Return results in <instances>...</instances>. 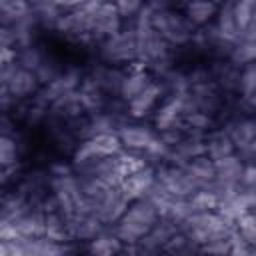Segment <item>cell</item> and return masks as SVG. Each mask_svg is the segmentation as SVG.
I'll return each mask as SVG.
<instances>
[{
    "instance_id": "7c38bea8",
    "label": "cell",
    "mask_w": 256,
    "mask_h": 256,
    "mask_svg": "<svg viewBox=\"0 0 256 256\" xmlns=\"http://www.w3.org/2000/svg\"><path fill=\"white\" fill-rule=\"evenodd\" d=\"M154 182H156V168H154L152 164H148V166H144V168H140V170L128 174V176L122 180V184H120L118 188H120L122 194L132 202V200L142 198Z\"/></svg>"
},
{
    "instance_id": "9c48e42d",
    "label": "cell",
    "mask_w": 256,
    "mask_h": 256,
    "mask_svg": "<svg viewBox=\"0 0 256 256\" xmlns=\"http://www.w3.org/2000/svg\"><path fill=\"white\" fill-rule=\"evenodd\" d=\"M128 204H130V200L122 194L120 188H110V190L106 192V196H104L98 204H94L92 214H94L104 226H112V224H116V222L122 218V214L126 212Z\"/></svg>"
},
{
    "instance_id": "4316f807",
    "label": "cell",
    "mask_w": 256,
    "mask_h": 256,
    "mask_svg": "<svg viewBox=\"0 0 256 256\" xmlns=\"http://www.w3.org/2000/svg\"><path fill=\"white\" fill-rule=\"evenodd\" d=\"M238 94L242 98H248L252 94H256V60L250 64H244L240 70V88Z\"/></svg>"
},
{
    "instance_id": "836d02e7",
    "label": "cell",
    "mask_w": 256,
    "mask_h": 256,
    "mask_svg": "<svg viewBox=\"0 0 256 256\" xmlns=\"http://www.w3.org/2000/svg\"><path fill=\"white\" fill-rule=\"evenodd\" d=\"M244 102H246V108H248L250 112H256V94H252V96L244 98Z\"/></svg>"
},
{
    "instance_id": "52a82bcc",
    "label": "cell",
    "mask_w": 256,
    "mask_h": 256,
    "mask_svg": "<svg viewBox=\"0 0 256 256\" xmlns=\"http://www.w3.org/2000/svg\"><path fill=\"white\" fill-rule=\"evenodd\" d=\"M156 168V180L174 196V198H190L198 188V184L190 178V174L184 170V166L160 162Z\"/></svg>"
},
{
    "instance_id": "d6986e66",
    "label": "cell",
    "mask_w": 256,
    "mask_h": 256,
    "mask_svg": "<svg viewBox=\"0 0 256 256\" xmlns=\"http://www.w3.org/2000/svg\"><path fill=\"white\" fill-rule=\"evenodd\" d=\"M86 250L90 254H96V256H112V254H118L124 250V242L116 236L112 226H106L96 238H92L88 242Z\"/></svg>"
},
{
    "instance_id": "5bb4252c",
    "label": "cell",
    "mask_w": 256,
    "mask_h": 256,
    "mask_svg": "<svg viewBox=\"0 0 256 256\" xmlns=\"http://www.w3.org/2000/svg\"><path fill=\"white\" fill-rule=\"evenodd\" d=\"M106 226L92 214V212H84V214H76L72 218H68V230H70V236L72 240L80 242H90L92 238H96Z\"/></svg>"
},
{
    "instance_id": "7402d4cb",
    "label": "cell",
    "mask_w": 256,
    "mask_h": 256,
    "mask_svg": "<svg viewBox=\"0 0 256 256\" xmlns=\"http://www.w3.org/2000/svg\"><path fill=\"white\" fill-rule=\"evenodd\" d=\"M18 156H20V140H18V136L2 134V138H0V162H2V168L18 164Z\"/></svg>"
},
{
    "instance_id": "d6a6232c",
    "label": "cell",
    "mask_w": 256,
    "mask_h": 256,
    "mask_svg": "<svg viewBox=\"0 0 256 256\" xmlns=\"http://www.w3.org/2000/svg\"><path fill=\"white\" fill-rule=\"evenodd\" d=\"M28 4H30L32 10H42V8L52 6V4H56V2H54V0H28Z\"/></svg>"
},
{
    "instance_id": "8fae6325",
    "label": "cell",
    "mask_w": 256,
    "mask_h": 256,
    "mask_svg": "<svg viewBox=\"0 0 256 256\" xmlns=\"http://www.w3.org/2000/svg\"><path fill=\"white\" fill-rule=\"evenodd\" d=\"M154 82V74L140 62H132L126 66V74L122 78V86H120V98L124 102L132 100L134 96H138L144 88H148Z\"/></svg>"
},
{
    "instance_id": "e0dca14e",
    "label": "cell",
    "mask_w": 256,
    "mask_h": 256,
    "mask_svg": "<svg viewBox=\"0 0 256 256\" xmlns=\"http://www.w3.org/2000/svg\"><path fill=\"white\" fill-rule=\"evenodd\" d=\"M234 152H238V150L224 126H214L210 132H206V156L208 158L220 160Z\"/></svg>"
},
{
    "instance_id": "1f68e13d",
    "label": "cell",
    "mask_w": 256,
    "mask_h": 256,
    "mask_svg": "<svg viewBox=\"0 0 256 256\" xmlns=\"http://www.w3.org/2000/svg\"><path fill=\"white\" fill-rule=\"evenodd\" d=\"M146 4L152 6L154 10H158V8H170V6H174L176 0H148Z\"/></svg>"
},
{
    "instance_id": "2e32d148",
    "label": "cell",
    "mask_w": 256,
    "mask_h": 256,
    "mask_svg": "<svg viewBox=\"0 0 256 256\" xmlns=\"http://www.w3.org/2000/svg\"><path fill=\"white\" fill-rule=\"evenodd\" d=\"M220 4L222 2H216V0H190L182 4V12L196 28H202V26H208L216 18Z\"/></svg>"
},
{
    "instance_id": "7a4b0ae2",
    "label": "cell",
    "mask_w": 256,
    "mask_h": 256,
    "mask_svg": "<svg viewBox=\"0 0 256 256\" xmlns=\"http://www.w3.org/2000/svg\"><path fill=\"white\" fill-rule=\"evenodd\" d=\"M236 228L234 222L226 220L220 212L216 210H208V212H194L190 218H186L180 224V230L192 238L198 246H204L216 238H224L228 236L232 230Z\"/></svg>"
},
{
    "instance_id": "4fadbf2b",
    "label": "cell",
    "mask_w": 256,
    "mask_h": 256,
    "mask_svg": "<svg viewBox=\"0 0 256 256\" xmlns=\"http://www.w3.org/2000/svg\"><path fill=\"white\" fill-rule=\"evenodd\" d=\"M222 126L228 130V134H230V138H232V142H234L238 152L244 150L256 138V116L238 114V116H234L232 120H228Z\"/></svg>"
},
{
    "instance_id": "ba28073f",
    "label": "cell",
    "mask_w": 256,
    "mask_h": 256,
    "mask_svg": "<svg viewBox=\"0 0 256 256\" xmlns=\"http://www.w3.org/2000/svg\"><path fill=\"white\" fill-rule=\"evenodd\" d=\"M124 26V18L120 16L116 4L112 0H102L92 16V44H102L116 32H120Z\"/></svg>"
},
{
    "instance_id": "44dd1931",
    "label": "cell",
    "mask_w": 256,
    "mask_h": 256,
    "mask_svg": "<svg viewBox=\"0 0 256 256\" xmlns=\"http://www.w3.org/2000/svg\"><path fill=\"white\" fill-rule=\"evenodd\" d=\"M46 52L38 46V44H30V46H24V48H18V56H16V62L26 68V70H32L36 74L38 66L42 64Z\"/></svg>"
},
{
    "instance_id": "30bf717a",
    "label": "cell",
    "mask_w": 256,
    "mask_h": 256,
    "mask_svg": "<svg viewBox=\"0 0 256 256\" xmlns=\"http://www.w3.org/2000/svg\"><path fill=\"white\" fill-rule=\"evenodd\" d=\"M166 96V90H164V84L154 80L148 88H144L138 96H134L132 100L126 102V110H128V116L134 118V120H140V118H146L154 108L156 104Z\"/></svg>"
},
{
    "instance_id": "f546056e",
    "label": "cell",
    "mask_w": 256,
    "mask_h": 256,
    "mask_svg": "<svg viewBox=\"0 0 256 256\" xmlns=\"http://www.w3.org/2000/svg\"><path fill=\"white\" fill-rule=\"evenodd\" d=\"M238 154L244 158V162H246V164H256V138H254V140H252L244 150H240Z\"/></svg>"
},
{
    "instance_id": "9a60e30c",
    "label": "cell",
    "mask_w": 256,
    "mask_h": 256,
    "mask_svg": "<svg viewBox=\"0 0 256 256\" xmlns=\"http://www.w3.org/2000/svg\"><path fill=\"white\" fill-rule=\"evenodd\" d=\"M214 166H216V182H220L224 186H238L242 180L246 162L238 152H234L226 158L214 160Z\"/></svg>"
},
{
    "instance_id": "f1b7e54d",
    "label": "cell",
    "mask_w": 256,
    "mask_h": 256,
    "mask_svg": "<svg viewBox=\"0 0 256 256\" xmlns=\"http://www.w3.org/2000/svg\"><path fill=\"white\" fill-rule=\"evenodd\" d=\"M240 186L250 188V190H256V164H246L244 174H242V180H240Z\"/></svg>"
},
{
    "instance_id": "8992f818",
    "label": "cell",
    "mask_w": 256,
    "mask_h": 256,
    "mask_svg": "<svg viewBox=\"0 0 256 256\" xmlns=\"http://www.w3.org/2000/svg\"><path fill=\"white\" fill-rule=\"evenodd\" d=\"M0 80H2V90L8 92L14 98L16 104L24 102V100H30L42 88L38 76L32 70L22 68L18 62L2 64L0 66Z\"/></svg>"
},
{
    "instance_id": "8d00e7d4",
    "label": "cell",
    "mask_w": 256,
    "mask_h": 256,
    "mask_svg": "<svg viewBox=\"0 0 256 256\" xmlns=\"http://www.w3.org/2000/svg\"><path fill=\"white\" fill-rule=\"evenodd\" d=\"M232 2H236V0H232Z\"/></svg>"
},
{
    "instance_id": "cb8c5ba5",
    "label": "cell",
    "mask_w": 256,
    "mask_h": 256,
    "mask_svg": "<svg viewBox=\"0 0 256 256\" xmlns=\"http://www.w3.org/2000/svg\"><path fill=\"white\" fill-rule=\"evenodd\" d=\"M188 200H190L194 212H208V210H216L220 206V198L212 190H206V188L196 190Z\"/></svg>"
},
{
    "instance_id": "ffe728a7",
    "label": "cell",
    "mask_w": 256,
    "mask_h": 256,
    "mask_svg": "<svg viewBox=\"0 0 256 256\" xmlns=\"http://www.w3.org/2000/svg\"><path fill=\"white\" fill-rule=\"evenodd\" d=\"M214 28L216 32L228 40V42H238L240 40V30L236 26V20H234V12H232V0H224L220 4V10L216 14V22H214Z\"/></svg>"
},
{
    "instance_id": "6da1fadb",
    "label": "cell",
    "mask_w": 256,
    "mask_h": 256,
    "mask_svg": "<svg viewBox=\"0 0 256 256\" xmlns=\"http://www.w3.org/2000/svg\"><path fill=\"white\" fill-rule=\"evenodd\" d=\"M160 220L158 208L148 198L132 200L122 214V218L112 224V230L124 244H136L144 234L150 232V228Z\"/></svg>"
},
{
    "instance_id": "d4e9b609",
    "label": "cell",
    "mask_w": 256,
    "mask_h": 256,
    "mask_svg": "<svg viewBox=\"0 0 256 256\" xmlns=\"http://www.w3.org/2000/svg\"><path fill=\"white\" fill-rule=\"evenodd\" d=\"M230 60L240 68L256 60V40H238L230 54Z\"/></svg>"
},
{
    "instance_id": "603a6c76",
    "label": "cell",
    "mask_w": 256,
    "mask_h": 256,
    "mask_svg": "<svg viewBox=\"0 0 256 256\" xmlns=\"http://www.w3.org/2000/svg\"><path fill=\"white\" fill-rule=\"evenodd\" d=\"M162 252H168V254H190V252H200V246L192 238H188L182 230H178L166 242V246H164Z\"/></svg>"
},
{
    "instance_id": "3957f363",
    "label": "cell",
    "mask_w": 256,
    "mask_h": 256,
    "mask_svg": "<svg viewBox=\"0 0 256 256\" xmlns=\"http://www.w3.org/2000/svg\"><path fill=\"white\" fill-rule=\"evenodd\" d=\"M152 26L174 48L188 44L194 38L196 30H198L186 18V14L182 10H178V8H174V6H170V8H158V10L152 8Z\"/></svg>"
},
{
    "instance_id": "e575fe53",
    "label": "cell",
    "mask_w": 256,
    "mask_h": 256,
    "mask_svg": "<svg viewBox=\"0 0 256 256\" xmlns=\"http://www.w3.org/2000/svg\"><path fill=\"white\" fill-rule=\"evenodd\" d=\"M186 2H190V0H176V4H186ZM216 2H222V0H216Z\"/></svg>"
},
{
    "instance_id": "484cf974",
    "label": "cell",
    "mask_w": 256,
    "mask_h": 256,
    "mask_svg": "<svg viewBox=\"0 0 256 256\" xmlns=\"http://www.w3.org/2000/svg\"><path fill=\"white\" fill-rule=\"evenodd\" d=\"M254 10H256V0H236V2H232L234 20H236V26H238L240 32L250 24V20L254 16Z\"/></svg>"
},
{
    "instance_id": "5b68a950",
    "label": "cell",
    "mask_w": 256,
    "mask_h": 256,
    "mask_svg": "<svg viewBox=\"0 0 256 256\" xmlns=\"http://www.w3.org/2000/svg\"><path fill=\"white\" fill-rule=\"evenodd\" d=\"M124 150L120 136L116 132H104V134H94L86 140H82L76 150L72 152V168L74 172L88 166L90 162L104 158V156H112V154H120Z\"/></svg>"
},
{
    "instance_id": "83f0119b",
    "label": "cell",
    "mask_w": 256,
    "mask_h": 256,
    "mask_svg": "<svg viewBox=\"0 0 256 256\" xmlns=\"http://www.w3.org/2000/svg\"><path fill=\"white\" fill-rule=\"evenodd\" d=\"M120 12V16L126 20V18H134L144 6L148 0H112Z\"/></svg>"
},
{
    "instance_id": "4dcf8cb0",
    "label": "cell",
    "mask_w": 256,
    "mask_h": 256,
    "mask_svg": "<svg viewBox=\"0 0 256 256\" xmlns=\"http://www.w3.org/2000/svg\"><path fill=\"white\" fill-rule=\"evenodd\" d=\"M54 2H56L58 8H62V10L66 12V10H72V8L80 6V4H84L86 0H54Z\"/></svg>"
},
{
    "instance_id": "ac0fdd59",
    "label": "cell",
    "mask_w": 256,
    "mask_h": 256,
    "mask_svg": "<svg viewBox=\"0 0 256 256\" xmlns=\"http://www.w3.org/2000/svg\"><path fill=\"white\" fill-rule=\"evenodd\" d=\"M184 170L190 174V178L198 184V188H206L210 182L216 180V166L214 160L208 158L206 154H200L196 158H190L188 162L182 164Z\"/></svg>"
},
{
    "instance_id": "277c9868",
    "label": "cell",
    "mask_w": 256,
    "mask_h": 256,
    "mask_svg": "<svg viewBox=\"0 0 256 256\" xmlns=\"http://www.w3.org/2000/svg\"><path fill=\"white\" fill-rule=\"evenodd\" d=\"M130 22V20H128ZM100 60L110 66H128L132 62H138V44H136V30L130 22V26H122L120 32L98 44Z\"/></svg>"
},
{
    "instance_id": "d590c367",
    "label": "cell",
    "mask_w": 256,
    "mask_h": 256,
    "mask_svg": "<svg viewBox=\"0 0 256 256\" xmlns=\"http://www.w3.org/2000/svg\"><path fill=\"white\" fill-rule=\"evenodd\" d=\"M252 212H254V214H256V208H254V210H252Z\"/></svg>"
}]
</instances>
